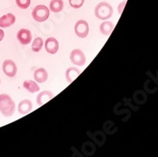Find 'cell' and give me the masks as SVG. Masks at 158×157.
Listing matches in <instances>:
<instances>
[{"mask_svg":"<svg viewBox=\"0 0 158 157\" xmlns=\"http://www.w3.org/2000/svg\"><path fill=\"white\" fill-rule=\"evenodd\" d=\"M75 33L80 38H85L89 33V25L85 20H79L75 25Z\"/></svg>","mask_w":158,"mask_h":157,"instance_id":"cell-4","label":"cell"},{"mask_svg":"<svg viewBox=\"0 0 158 157\" xmlns=\"http://www.w3.org/2000/svg\"><path fill=\"white\" fill-rule=\"evenodd\" d=\"M23 87L30 93H35L40 90V87L38 86V84L34 81H31V80L26 81L23 83Z\"/></svg>","mask_w":158,"mask_h":157,"instance_id":"cell-15","label":"cell"},{"mask_svg":"<svg viewBox=\"0 0 158 157\" xmlns=\"http://www.w3.org/2000/svg\"><path fill=\"white\" fill-rule=\"evenodd\" d=\"M43 46H44V41H43V39L41 37H37L32 42L31 48L34 52H39L42 49Z\"/></svg>","mask_w":158,"mask_h":157,"instance_id":"cell-17","label":"cell"},{"mask_svg":"<svg viewBox=\"0 0 158 157\" xmlns=\"http://www.w3.org/2000/svg\"><path fill=\"white\" fill-rule=\"evenodd\" d=\"M2 69H3V72L5 73V75H7L10 78L14 77L17 73V66H16L15 63L11 60L4 61L3 65H2Z\"/></svg>","mask_w":158,"mask_h":157,"instance_id":"cell-6","label":"cell"},{"mask_svg":"<svg viewBox=\"0 0 158 157\" xmlns=\"http://www.w3.org/2000/svg\"><path fill=\"white\" fill-rule=\"evenodd\" d=\"M126 3H127V1H126V0H125V1L121 2V3H120V4L118 5V13H121V12H122V10H123V9H124V7H125Z\"/></svg>","mask_w":158,"mask_h":157,"instance_id":"cell-20","label":"cell"},{"mask_svg":"<svg viewBox=\"0 0 158 157\" xmlns=\"http://www.w3.org/2000/svg\"><path fill=\"white\" fill-rule=\"evenodd\" d=\"M54 95L52 92L48 91V90H45V91H43L41 92L38 96H37V104L39 106H42V105H44L45 103H47L48 101H49L51 98H53Z\"/></svg>","mask_w":158,"mask_h":157,"instance_id":"cell-9","label":"cell"},{"mask_svg":"<svg viewBox=\"0 0 158 157\" xmlns=\"http://www.w3.org/2000/svg\"><path fill=\"white\" fill-rule=\"evenodd\" d=\"M15 111V103L7 94L0 95V112L4 117H11Z\"/></svg>","mask_w":158,"mask_h":157,"instance_id":"cell-1","label":"cell"},{"mask_svg":"<svg viewBox=\"0 0 158 157\" xmlns=\"http://www.w3.org/2000/svg\"><path fill=\"white\" fill-rule=\"evenodd\" d=\"M70 61L75 65H84L86 62V58L84 53L81 49H74L70 54Z\"/></svg>","mask_w":158,"mask_h":157,"instance_id":"cell-5","label":"cell"},{"mask_svg":"<svg viewBox=\"0 0 158 157\" xmlns=\"http://www.w3.org/2000/svg\"><path fill=\"white\" fill-rule=\"evenodd\" d=\"M84 3V0H69V4L73 9H80Z\"/></svg>","mask_w":158,"mask_h":157,"instance_id":"cell-19","label":"cell"},{"mask_svg":"<svg viewBox=\"0 0 158 157\" xmlns=\"http://www.w3.org/2000/svg\"><path fill=\"white\" fill-rule=\"evenodd\" d=\"M16 5L23 10H26L30 7L31 5V0H15Z\"/></svg>","mask_w":158,"mask_h":157,"instance_id":"cell-18","label":"cell"},{"mask_svg":"<svg viewBox=\"0 0 158 157\" xmlns=\"http://www.w3.org/2000/svg\"><path fill=\"white\" fill-rule=\"evenodd\" d=\"M17 40L20 42V44L26 46L28 45L32 40V34L30 30L27 28H21L17 32Z\"/></svg>","mask_w":158,"mask_h":157,"instance_id":"cell-7","label":"cell"},{"mask_svg":"<svg viewBox=\"0 0 158 157\" xmlns=\"http://www.w3.org/2000/svg\"><path fill=\"white\" fill-rule=\"evenodd\" d=\"M48 78V74L45 68H38L35 70V72H34L35 81L39 83H44L45 81H47Z\"/></svg>","mask_w":158,"mask_h":157,"instance_id":"cell-13","label":"cell"},{"mask_svg":"<svg viewBox=\"0 0 158 157\" xmlns=\"http://www.w3.org/2000/svg\"></svg>","mask_w":158,"mask_h":157,"instance_id":"cell-22","label":"cell"},{"mask_svg":"<svg viewBox=\"0 0 158 157\" xmlns=\"http://www.w3.org/2000/svg\"><path fill=\"white\" fill-rule=\"evenodd\" d=\"M114 25L111 21H104L100 24L99 26V31L103 35H109L114 31Z\"/></svg>","mask_w":158,"mask_h":157,"instance_id":"cell-14","label":"cell"},{"mask_svg":"<svg viewBox=\"0 0 158 157\" xmlns=\"http://www.w3.org/2000/svg\"><path fill=\"white\" fill-rule=\"evenodd\" d=\"M64 9L63 0H51L49 4V10L52 12H60Z\"/></svg>","mask_w":158,"mask_h":157,"instance_id":"cell-16","label":"cell"},{"mask_svg":"<svg viewBox=\"0 0 158 157\" xmlns=\"http://www.w3.org/2000/svg\"><path fill=\"white\" fill-rule=\"evenodd\" d=\"M3 38H4V31L0 28V42L3 40Z\"/></svg>","mask_w":158,"mask_h":157,"instance_id":"cell-21","label":"cell"},{"mask_svg":"<svg viewBox=\"0 0 158 157\" xmlns=\"http://www.w3.org/2000/svg\"><path fill=\"white\" fill-rule=\"evenodd\" d=\"M32 18L37 22H45L49 16V9L44 5H38L32 10Z\"/></svg>","mask_w":158,"mask_h":157,"instance_id":"cell-3","label":"cell"},{"mask_svg":"<svg viewBox=\"0 0 158 157\" xmlns=\"http://www.w3.org/2000/svg\"><path fill=\"white\" fill-rule=\"evenodd\" d=\"M44 43H45V48H46L48 53L55 54V53H57V51L59 50V42L57 41L55 38L49 37Z\"/></svg>","mask_w":158,"mask_h":157,"instance_id":"cell-8","label":"cell"},{"mask_svg":"<svg viewBox=\"0 0 158 157\" xmlns=\"http://www.w3.org/2000/svg\"><path fill=\"white\" fill-rule=\"evenodd\" d=\"M114 13L113 7L107 2H100L95 8V15L100 20H108Z\"/></svg>","mask_w":158,"mask_h":157,"instance_id":"cell-2","label":"cell"},{"mask_svg":"<svg viewBox=\"0 0 158 157\" xmlns=\"http://www.w3.org/2000/svg\"><path fill=\"white\" fill-rule=\"evenodd\" d=\"M15 16L12 13H7L0 18V27H9L15 23Z\"/></svg>","mask_w":158,"mask_h":157,"instance_id":"cell-11","label":"cell"},{"mask_svg":"<svg viewBox=\"0 0 158 157\" xmlns=\"http://www.w3.org/2000/svg\"><path fill=\"white\" fill-rule=\"evenodd\" d=\"M31 110H32V103L30 99H24L18 105V112L23 116L31 113Z\"/></svg>","mask_w":158,"mask_h":157,"instance_id":"cell-12","label":"cell"},{"mask_svg":"<svg viewBox=\"0 0 158 157\" xmlns=\"http://www.w3.org/2000/svg\"><path fill=\"white\" fill-rule=\"evenodd\" d=\"M81 74V70L77 67H69L65 71V79L68 83L75 81Z\"/></svg>","mask_w":158,"mask_h":157,"instance_id":"cell-10","label":"cell"}]
</instances>
